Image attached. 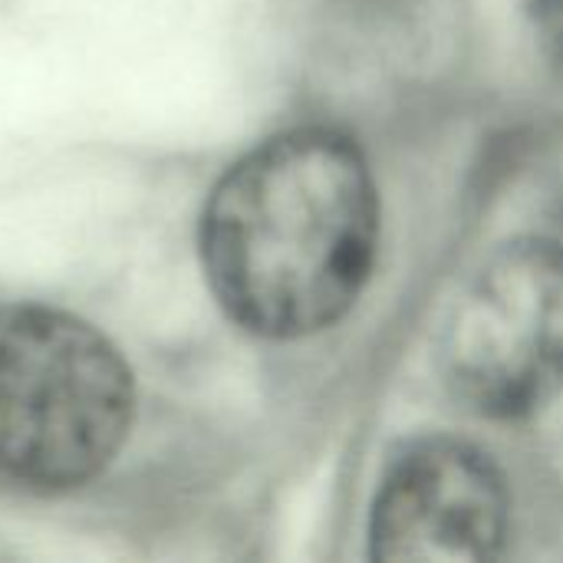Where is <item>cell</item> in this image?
Here are the masks:
<instances>
[{"instance_id":"5","label":"cell","mask_w":563,"mask_h":563,"mask_svg":"<svg viewBox=\"0 0 563 563\" xmlns=\"http://www.w3.org/2000/svg\"><path fill=\"white\" fill-rule=\"evenodd\" d=\"M541 30L563 66V0H541Z\"/></svg>"},{"instance_id":"3","label":"cell","mask_w":563,"mask_h":563,"mask_svg":"<svg viewBox=\"0 0 563 563\" xmlns=\"http://www.w3.org/2000/svg\"><path fill=\"white\" fill-rule=\"evenodd\" d=\"M442 376L478 416L528 419L563 393V247L525 238L475 274L442 333Z\"/></svg>"},{"instance_id":"2","label":"cell","mask_w":563,"mask_h":563,"mask_svg":"<svg viewBox=\"0 0 563 563\" xmlns=\"http://www.w3.org/2000/svg\"><path fill=\"white\" fill-rule=\"evenodd\" d=\"M135 383L122 353L86 320L0 307V472L26 488L66 492L122 449Z\"/></svg>"},{"instance_id":"4","label":"cell","mask_w":563,"mask_h":563,"mask_svg":"<svg viewBox=\"0 0 563 563\" xmlns=\"http://www.w3.org/2000/svg\"><path fill=\"white\" fill-rule=\"evenodd\" d=\"M511 498L495 462L468 442L422 439L383 475L373 505L376 561L478 563L498 558Z\"/></svg>"},{"instance_id":"1","label":"cell","mask_w":563,"mask_h":563,"mask_svg":"<svg viewBox=\"0 0 563 563\" xmlns=\"http://www.w3.org/2000/svg\"><path fill=\"white\" fill-rule=\"evenodd\" d=\"M379 198L363 152L333 129L261 142L208 195L201 264L224 313L267 340L333 327L363 294Z\"/></svg>"}]
</instances>
